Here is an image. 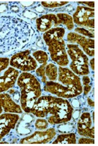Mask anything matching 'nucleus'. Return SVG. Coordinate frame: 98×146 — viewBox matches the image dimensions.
I'll return each mask as SVG.
<instances>
[{"label":"nucleus","mask_w":98,"mask_h":146,"mask_svg":"<svg viewBox=\"0 0 98 146\" xmlns=\"http://www.w3.org/2000/svg\"><path fill=\"white\" fill-rule=\"evenodd\" d=\"M35 30L32 24L17 16H0V55L29 42Z\"/></svg>","instance_id":"1"},{"label":"nucleus","mask_w":98,"mask_h":146,"mask_svg":"<svg viewBox=\"0 0 98 146\" xmlns=\"http://www.w3.org/2000/svg\"><path fill=\"white\" fill-rule=\"evenodd\" d=\"M66 30L62 27H53L43 33L42 38L48 48L51 60L58 66L67 67L69 63L66 49L65 35Z\"/></svg>","instance_id":"2"},{"label":"nucleus","mask_w":98,"mask_h":146,"mask_svg":"<svg viewBox=\"0 0 98 146\" xmlns=\"http://www.w3.org/2000/svg\"><path fill=\"white\" fill-rule=\"evenodd\" d=\"M16 84L20 89L22 110L26 113H30L34 104L42 94L41 82L30 72H21Z\"/></svg>","instance_id":"3"},{"label":"nucleus","mask_w":98,"mask_h":146,"mask_svg":"<svg viewBox=\"0 0 98 146\" xmlns=\"http://www.w3.org/2000/svg\"><path fill=\"white\" fill-rule=\"evenodd\" d=\"M73 111L74 108L69 100L55 96L51 110L45 119L51 125L69 122L73 118Z\"/></svg>","instance_id":"4"},{"label":"nucleus","mask_w":98,"mask_h":146,"mask_svg":"<svg viewBox=\"0 0 98 146\" xmlns=\"http://www.w3.org/2000/svg\"><path fill=\"white\" fill-rule=\"evenodd\" d=\"M67 53L71 62L69 68L79 76H88L90 74L89 58L81 48L74 44L66 45Z\"/></svg>","instance_id":"5"},{"label":"nucleus","mask_w":98,"mask_h":146,"mask_svg":"<svg viewBox=\"0 0 98 146\" xmlns=\"http://www.w3.org/2000/svg\"><path fill=\"white\" fill-rule=\"evenodd\" d=\"M9 66L22 72H32L38 67L30 50H24L14 54L10 58Z\"/></svg>","instance_id":"6"},{"label":"nucleus","mask_w":98,"mask_h":146,"mask_svg":"<svg viewBox=\"0 0 98 146\" xmlns=\"http://www.w3.org/2000/svg\"><path fill=\"white\" fill-rule=\"evenodd\" d=\"M43 89L44 92L66 100L74 98L80 96L82 94V92L74 88L64 86L59 82H51V81H47V82L44 84Z\"/></svg>","instance_id":"7"},{"label":"nucleus","mask_w":98,"mask_h":146,"mask_svg":"<svg viewBox=\"0 0 98 146\" xmlns=\"http://www.w3.org/2000/svg\"><path fill=\"white\" fill-rule=\"evenodd\" d=\"M73 18L74 24L78 27L95 29V9L78 5Z\"/></svg>","instance_id":"8"},{"label":"nucleus","mask_w":98,"mask_h":146,"mask_svg":"<svg viewBox=\"0 0 98 146\" xmlns=\"http://www.w3.org/2000/svg\"><path fill=\"white\" fill-rule=\"evenodd\" d=\"M66 41L69 44L78 45L88 56H95V39L86 38L74 32H69L67 35Z\"/></svg>","instance_id":"9"},{"label":"nucleus","mask_w":98,"mask_h":146,"mask_svg":"<svg viewBox=\"0 0 98 146\" xmlns=\"http://www.w3.org/2000/svg\"><path fill=\"white\" fill-rule=\"evenodd\" d=\"M57 81L64 86L74 88L82 92V85L80 76L76 75L67 67H58Z\"/></svg>","instance_id":"10"},{"label":"nucleus","mask_w":98,"mask_h":146,"mask_svg":"<svg viewBox=\"0 0 98 146\" xmlns=\"http://www.w3.org/2000/svg\"><path fill=\"white\" fill-rule=\"evenodd\" d=\"M57 135L54 127L47 128L44 130L35 131L32 135L24 137L20 140L21 144H44L51 142Z\"/></svg>","instance_id":"11"},{"label":"nucleus","mask_w":98,"mask_h":146,"mask_svg":"<svg viewBox=\"0 0 98 146\" xmlns=\"http://www.w3.org/2000/svg\"><path fill=\"white\" fill-rule=\"evenodd\" d=\"M54 97L55 96L53 95L41 96L34 104L30 114H32L37 118L47 117L52 107Z\"/></svg>","instance_id":"12"},{"label":"nucleus","mask_w":98,"mask_h":146,"mask_svg":"<svg viewBox=\"0 0 98 146\" xmlns=\"http://www.w3.org/2000/svg\"><path fill=\"white\" fill-rule=\"evenodd\" d=\"M20 119L18 114L2 113L0 115V141L16 127Z\"/></svg>","instance_id":"13"},{"label":"nucleus","mask_w":98,"mask_h":146,"mask_svg":"<svg viewBox=\"0 0 98 146\" xmlns=\"http://www.w3.org/2000/svg\"><path fill=\"white\" fill-rule=\"evenodd\" d=\"M21 71L9 66L0 75V93L7 92L17 83V78Z\"/></svg>","instance_id":"14"},{"label":"nucleus","mask_w":98,"mask_h":146,"mask_svg":"<svg viewBox=\"0 0 98 146\" xmlns=\"http://www.w3.org/2000/svg\"><path fill=\"white\" fill-rule=\"evenodd\" d=\"M77 129L80 136L95 139V127L92 126L90 113L88 111L82 113L78 118Z\"/></svg>","instance_id":"15"},{"label":"nucleus","mask_w":98,"mask_h":146,"mask_svg":"<svg viewBox=\"0 0 98 146\" xmlns=\"http://www.w3.org/2000/svg\"><path fill=\"white\" fill-rule=\"evenodd\" d=\"M32 55L38 64V67L35 71V75L37 78H40L42 83L44 84L47 81L45 76V68L48 63L50 56L47 52L42 50H35L32 53Z\"/></svg>","instance_id":"16"},{"label":"nucleus","mask_w":98,"mask_h":146,"mask_svg":"<svg viewBox=\"0 0 98 146\" xmlns=\"http://www.w3.org/2000/svg\"><path fill=\"white\" fill-rule=\"evenodd\" d=\"M58 19L54 14H45L39 16L35 20L36 28L39 33H45L53 27H57Z\"/></svg>","instance_id":"17"},{"label":"nucleus","mask_w":98,"mask_h":146,"mask_svg":"<svg viewBox=\"0 0 98 146\" xmlns=\"http://www.w3.org/2000/svg\"><path fill=\"white\" fill-rule=\"evenodd\" d=\"M0 104L3 109L4 113L22 114L23 110L21 106L16 102L7 92L0 93Z\"/></svg>","instance_id":"18"},{"label":"nucleus","mask_w":98,"mask_h":146,"mask_svg":"<svg viewBox=\"0 0 98 146\" xmlns=\"http://www.w3.org/2000/svg\"><path fill=\"white\" fill-rule=\"evenodd\" d=\"M56 15L58 19L57 27H61L62 25L69 31L74 30V24L73 16L67 13H57Z\"/></svg>","instance_id":"19"},{"label":"nucleus","mask_w":98,"mask_h":146,"mask_svg":"<svg viewBox=\"0 0 98 146\" xmlns=\"http://www.w3.org/2000/svg\"><path fill=\"white\" fill-rule=\"evenodd\" d=\"M52 144L57 143H65V144H75L77 143V137L74 133H62L56 137L55 140L52 142Z\"/></svg>","instance_id":"20"},{"label":"nucleus","mask_w":98,"mask_h":146,"mask_svg":"<svg viewBox=\"0 0 98 146\" xmlns=\"http://www.w3.org/2000/svg\"><path fill=\"white\" fill-rule=\"evenodd\" d=\"M45 76L48 81L56 82L58 77L57 65L54 63H47L45 68Z\"/></svg>","instance_id":"21"},{"label":"nucleus","mask_w":98,"mask_h":146,"mask_svg":"<svg viewBox=\"0 0 98 146\" xmlns=\"http://www.w3.org/2000/svg\"><path fill=\"white\" fill-rule=\"evenodd\" d=\"M69 3V2H64V1H43L40 2L41 6L44 8H47V9L59 8L65 6Z\"/></svg>","instance_id":"22"},{"label":"nucleus","mask_w":98,"mask_h":146,"mask_svg":"<svg viewBox=\"0 0 98 146\" xmlns=\"http://www.w3.org/2000/svg\"><path fill=\"white\" fill-rule=\"evenodd\" d=\"M82 93L84 96H87L92 89L91 80L88 76H82Z\"/></svg>","instance_id":"23"},{"label":"nucleus","mask_w":98,"mask_h":146,"mask_svg":"<svg viewBox=\"0 0 98 146\" xmlns=\"http://www.w3.org/2000/svg\"><path fill=\"white\" fill-rule=\"evenodd\" d=\"M49 122L45 118H37L35 122V127L37 130H44L49 127Z\"/></svg>","instance_id":"24"},{"label":"nucleus","mask_w":98,"mask_h":146,"mask_svg":"<svg viewBox=\"0 0 98 146\" xmlns=\"http://www.w3.org/2000/svg\"><path fill=\"white\" fill-rule=\"evenodd\" d=\"M74 33H76L77 34H80V35L88 38H92V39L95 38V34H94V33H92V32H90L89 30H88L87 28H85V27H76L74 29Z\"/></svg>","instance_id":"25"},{"label":"nucleus","mask_w":98,"mask_h":146,"mask_svg":"<svg viewBox=\"0 0 98 146\" xmlns=\"http://www.w3.org/2000/svg\"><path fill=\"white\" fill-rule=\"evenodd\" d=\"M57 129L58 132L60 133L61 134L72 133L74 129V126H73V124H67V122H65V123L59 124L57 126Z\"/></svg>","instance_id":"26"},{"label":"nucleus","mask_w":98,"mask_h":146,"mask_svg":"<svg viewBox=\"0 0 98 146\" xmlns=\"http://www.w3.org/2000/svg\"><path fill=\"white\" fill-rule=\"evenodd\" d=\"M9 62L10 58L8 57H0V74L9 67Z\"/></svg>","instance_id":"27"},{"label":"nucleus","mask_w":98,"mask_h":146,"mask_svg":"<svg viewBox=\"0 0 98 146\" xmlns=\"http://www.w3.org/2000/svg\"><path fill=\"white\" fill-rule=\"evenodd\" d=\"M23 17H27V18L29 19H35L37 17V14L36 12H32V10H28V9H26L24 12H22Z\"/></svg>","instance_id":"28"},{"label":"nucleus","mask_w":98,"mask_h":146,"mask_svg":"<svg viewBox=\"0 0 98 146\" xmlns=\"http://www.w3.org/2000/svg\"><path fill=\"white\" fill-rule=\"evenodd\" d=\"M78 143L80 144H95V139L88 137H81L78 140Z\"/></svg>","instance_id":"29"},{"label":"nucleus","mask_w":98,"mask_h":146,"mask_svg":"<svg viewBox=\"0 0 98 146\" xmlns=\"http://www.w3.org/2000/svg\"><path fill=\"white\" fill-rule=\"evenodd\" d=\"M18 3L24 7H29L36 3V2L35 1H21V2H18Z\"/></svg>","instance_id":"30"},{"label":"nucleus","mask_w":98,"mask_h":146,"mask_svg":"<svg viewBox=\"0 0 98 146\" xmlns=\"http://www.w3.org/2000/svg\"><path fill=\"white\" fill-rule=\"evenodd\" d=\"M77 3L79 5H85V7L92 8V9H94L95 7V2H77Z\"/></svg>","instance_id":"31"},{"label":"nucleus","mask_w":98,"mask_h":146,"mask_svg":"<svg viewBox=\"0 0 98 146\" xmlns=\"http://www.w3.org/2000/svg\"><path fill=\"white\" fill-rule=\"evenodd\" d=\"M70 104H71L72 107L74 109H77L80 107V102H79L78 100L75 99V97H74V98H73V102H70Z\"/></svg>","instance_id":"32"},{"label":"nucleus","mask_w":98,"mask_h":146,"mask_svg":"<svg viewBox=\"0 0 98 146\" xmlns=\"http://www.w3.org/2000/svg\"><path fill=\"white\" fill-rule=\"evenodd\" d=\"M9 10L12 12H13V13H18L20 11V8L19 7V6L17 5H12V6L10 5Z\"/></svg>","instance_id":"33"},{"label":"nucleus","mask_w":98,"mask_h":146,"mask_svg":"<svg viewBox=\"0 0 98 146\" xmlns=\"http://www.w3.org/2000/svg\"><path fill=\"white\" fill-rule=\"evenodd\" d=\"M87 102L89 104V106L92 108L95 107V103H94V100H92V99H91L90 96H88V99H87Z\"/></svg>","instance_id":"34"},{"label":"nucleus","mask_w":98,"mask_h":146,"mask_svg":"<svg viewBox=\"0 0 98 146\" xmlns=\"http://www.w3.org/2000/svg\"><path fill=\"white\" fill-rule=\"evenodd\" d=\"M90 68H92V71H95V58H92L91 60H90Z\"/></svg>","instance_id":"35"},{"label":"nucleus","mask_w":98,"mask_h":146,"mask_svg":"<svg viewBox=\"0 0 98 146\" xmlns=\"http://www.w3.org/2000/svg\"><path fill=\"white\" fill-rule=\"evenodd\" d=\"M74 113H76V115H73V118L74 119H78L79 117H80V110H75V111H74Z\"/></svg>","instance_id":"36"},{"label":"nucleus","mask_w":98,"mask_h":146,"mask_svg":"<svg viewBox=\"0 0 98 146\" xmlns=\"http://www.w3.org/2000/svg\"><path fill=\"white\" fill-rule=\"evenodd\" d=\"M2 113H4L3 109H2V106H1V104H0V115H2Z\"/></svg>","instance_id":"37"}]
</instances>
